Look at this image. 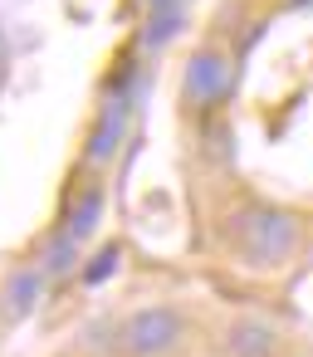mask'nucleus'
<instances>
[{
	"label": "nucleus",
	"instance_id": "nucleus-1",
	"mask_svg": "<svg viewBox=\"0 0 313 357\" xmlns=\"http://www.w3.org/2000/svg\"><path fill=\"white\" fill-rule=\"evenodd\" d=\"M298 220L284 211V206H240L230 220H225V245L230 255L245 264V269H279L293 259L298 250Z\"/></svg>",
	"mask_w": 313,
	"mask_h": 357
},
{
	"label": "nucleus",
	"instance_id": "nucleus-2",
	"mask_svg": "<svg viewBox=\"0 0 313 357\" xmlns=\"http://www.w3.org/2000/svg\"><path fill=\"white\" fill-rule=\"evenodd\" d=\"M181 342H186V318H181L171 303L137 308V313H128L123 328H118V347H123L128 357H171Z\"/></svg>",
	"mask_w": 313,
	"mask_h": 357
},
{
	"label": "nucleus",
	"instance_id": "nucleus-3",
	"mask_svg": "<svg viewBox=\"0 0 313 357\" xmlns=\"http://www.w3.org/2000/svg\"><path fill=\"white\" fill-rule=\"evenodd\" d=\"M235 89V69L220 50H201L186 59V74H181V103L186 108H220Z\"/></svg>",
	"mask_w": 313,
	"mask_h": 357
},
{
	"label": "nucleus",
	"instance_id": "nucleus-4",
	"mask_svg": "<svg viewBox=\"0 0 313 357\" xmlns=\"http://www.w3.org/2000/svg\"><path fill=\"white\" fill-rule=\"evenodd\" d=\"M128 118H132V98L108 93V98H103V108H98V118H93L89 147H84V157H89L93 167H103V162H113V157H118V147H123V137H128Z\"/></svg>",
	"mask_w": 313,
	"mask_h": 357
},
{
	"label": "nucleus",
	"instance_id": "nucleus-5",
	"mask_svg": "<svg viewBox=\"0 0 313 357\" xmlns=\"http://www.w3.org/2000/svg\"><path fill=\"white\" fill-rule=\"evenodd\" d=\"M274 347H279V333L264 318H235L230 333H225L230 357H274Z\"/></svg>",
	"mask_w": 313,
	"mask_h": 357
},
{
	"label": "nucleus",
	"instance_id": "nucleus-6",
	"mask_svg": "<svg viewBox=\"0 0 313 357\" xmlns=\"http://www.w3.org/2000/svg\"><path fill=\"white\" fill-rule=\"evenodd\" d=\"M98 220H103V186H98V181H84V186L74 191L69 211H64V230H69L74 240H93Z\"/></svg>",
	"mask_w": 313,
	"mask_h": 357
},
{
	"label": "nucleus",
	"instance_id": "nucleus-7",
	"mask_svg": "<svg viewBox=\"0 0 313 357\" xmlns=\"http://www.w3.org/2000/svg\"><path fill=\"white\" fill-rule=\"evenodd\" d=\"M79 250H84V240H74L64 225L45 240V250H40V269H45V279H64V274H74L79 269Z\"/></svg>",
	"mask_w": 313,
	"mask_h": 357
},
{
	"label": "nucleus",
	"instance_id": "nucleus-8",
	"mask_svg": "<svg viewBox=\"0 0 313 357\" xmlns=\"http://www.w3.org/2000/svg\"><path fill=\"white\" fill-rule=\"evenodd\" d=\"M181 30H186V6H152V15L142 25V45L147 50H167Z\"/></svg>",
	"mask_w": 313,
	"mask_h": 357
},
{
	"label": "nucleus",
	"instance_id": "nucleus-9",
	"mask_svg": "<svg viewBox=\"0 0 313 357\" xmlns=\"http://www.w3.org/2000/svg\"><path fill=\"white\" fill-rule=\"evenodd\" d=\"M40 289H45V269L35 264V269H15V274H10V284H6V294H0V298H6V308H10L15 318H25V313L35 308Z\"/></svg>",
	"mask_w": 313,
	"mask_h": 357
},
{
	"label": "nucleus",
	"instance_id": "nucleus-10",
	"mask_svg": "<svg viewBox=\"0 0 313 357\" xmlns=\"http://www.w3.org/2000/svg\"><path fill=\"white\" fill-rule=\"evenodd\" d=\"M118 264H123V250H118V245H103V250L93 255V264H84V284H103Z\"/></svg>",
	"mask_w": 313,
	"mask_h": 357
},
{
	"label": "nucleus",
	"instance_id": "nucleus-11",
	"mask_svg": "<svg viewBox=\"0 0 313 357\" xmlns=\"http://www.w3.org/2000/svg\"><path fill=\"white\" fill-rule=\"evenodd\" d=\"M147 6H186V0H147Z\"/></svg>",
	"mask_w": 313,
	"mask_h": 357
}]
</instances>
